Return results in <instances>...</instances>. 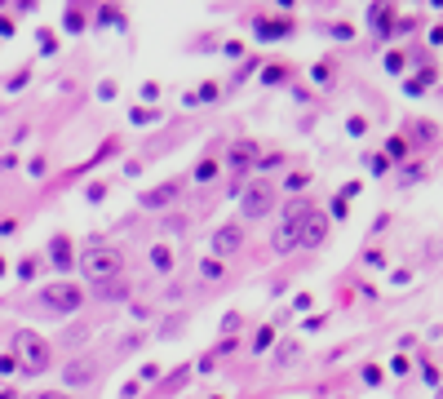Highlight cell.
<instances>
[{
    "mask_svg": "<svg viewBox=\"0 0 443 399\" xmlns=\"http://www.w3.org/2000/svg\"><path fill=\"white\" fill-rule=\"evenodd\" d=\"M80 271L89 284H111L120 280V271H125V258H120L111 244H89V249L80 253Z\"/></svg>",
    "mask_w": 443,
    "mask_h": 399,
    "instance_id": "cell-1",
    "label": "cell"
},
{
    "mask_svg": "<svg viewBox=\"0 0 443 399\" xmlns=\"http://www.w3.org/2000/svg\"><path fill=\"white\" fill-rule=\"evenodd\" d=\"M310 217H315V208H310V204L288 208V213H284V222H279V226H275V235H270V249H275V253H293V249H301Z\"/></svg>",
    "mask_w": 443,
    "mask_h": 399,
    "instance_id": "cell-2",
    "label": "cell"
},
{
    "mask_svg": "<svg viewBox=\"0 0 443 399\" xmlns=\"http://www.w3.org/2000/svg\"><path fill=\"white\" fill-rule=\"evenodd\" d=\"M14 350H18V359H23V368H27V373H45V368L53 364V350H49V341H45V337H36L31 328H18V337H14Z\"/></svg>",
    "mask_w": 443,
    "mask_h": 399,
    "instance_id": "cell-3",
    "label": "cell"
},
{
    "mask_svg": "<svg viewBox=\"0 0 443 399\" xmlns=\"http://www.w3.org/2000/svg\"><path fill=\"white\" fill-rule=\"evenodd\" d=\"M40 302L49 311H58V315H71V311H80L84 289H75V284H49V289H40Z\"/></svg>",
    "mask_w": 443,
    "mask_h": 399,
    "instance_id": "cell-4",
    "label": "cell"
},
{
    "mask_svg": "<svg viewBox=\"0 0 443 399\" xmlns=\"http://www.w3.org/2000/svg\"><path fill=\"white\" fill-rule=\"evenodd\" d=\"M240 208H244V217H266L270 208H275V186L270 182H249V191L240 195Z\"/></svg>",
    "mask_w": 443,
    "mask_h": 399,
    "instance_id": "cell-5",
    "label": "cell"
},
{
    "mask_svg": "<svg viewBox=\"0 0 443 399\" xmlns=\"http://www.w3.org/2000/svg\"><path fill=\"white\" fill-rule=\"evenodd\" d=\"M244 249V226L240 222H226L213 231V240H209V253L213 258H235V253Z\"/></svg>",
    "mask_w": 443,
    "mask_h": 399,
    "instance_id": "cell-6",
    "label": "cell"
},
{
    "mask_svg": "<svg viewBox=\"0 0 443 399\" xmlns=\"http://www.w3.org/2000/svg\"><path fill=\"white\" fill-rule=\"evenodd\" d=\"M177 195H182V182L168 178V182H160V186H151V191L138 195V204H142V208H164V204H173Z\"/></svg>",
    "mask_w": 443,
    "mask_h": 399,
    "instance_id": "cell-7",
    "label": "cell"
},
{
    "mask_svg": "<svg viewBox=\"0 0 443 399\" xmlns=\"http://www.w3.org/2000/svg\"><path fill=\"white\" fill-rule=\"evenodd\" d=\"M93 377H98V359H89V355L71 359V364L62 368V382H67V386H89Z\"/></svg>",
    "mask_w": 443,
    "mask_h": 399,
    "instance_id": "cell-8",
    "label": "cell"
},
{
    "mask_svg": "<svg viewBox=\"0 0 443 399\" xmlns=\"http://www.w3.org/2000/svg\"><path fill=\"white\" fill-rule=\"evenodd\" d=\"M49 258H53L58 271H67V266H71V240H67V235H58V240L49 244Z\"/></svg>",
    "mask_w": 443,
    "mask_h": 399,
    "instance_id": "cell-9",
    "label": "cell"
},
{
    "mask_svg": "<svg viewBox=\"0 0 443 399\" xmlns=\"http://www.w3.org/2000/svg\"><path fill=\"white\" fill-rule=\"evenodd\" d=\"M324 231H328V226H324V213L315 208V217H310V226H306V240H301V249H315V244L324 240Z\"/></svg>",
    "mask_w": 443,
    "mask_h": 399,
    "instance_id": "cell-10",
    "label": "cell"
},
{
    "mask_svg": "<svg viewBox=\"0 0 443 399\" xmlns=\"http://www.w3.org/2000/svg\"><path fill=\"white\" fill-rule=\"evenodd\" d=\"M98 298H102V302H125V298H129V284H125V280L98 284Z\"/></svg>",
    "mask_w": 443,
    "mask_h": 399,
    "instance_id": "cell-11",
    "label": "cell"
},
{
    "mask_svg": "<svg viewBox=\"0 0 443 399\" xmlns=\"http://www.w3.org/2000/svg\"><path fill=\"white\" fill-rule=\"evenodd\" d=\"M253 156H257V142H235V147H231V165L235 169H244Z\"/></svg>",
    "mask_w": 443,
    "mask_h": 399,
    "instance_id": "cell-12",
    "label": "cell"
},
{
    "mask_svg": "<svg viewBox=\"0 0 443 399\" xmlns=\"http://www.w3.org/2000/svg\"><path fill=\"white\" fill-rule=\"evenodd\" d=\"M151 266H155V271H168V266H173V249H168V244H155V249H151Z\"/></svg>",
    "mask_w": 443,
    "mask_h": 399,
    "instance_id": "cell-13",
    "label": "cell"
},
{
    "mask_svg": "<svg viewBox=\"0 0 443 399\" xmlns=\"http://www.w3.org/2000/svg\"><path fill=\"white\" fill-rule=\"evenodd\" d=\"M257 32H262V36H284L288 23H275V18H257Z\"/></svg>",
    "mask_w": 443,
    "mask_h": 399,
    "instance_id": "cell-14",
    "label": "cell"
},
{
    "mask_svg": "<svg viewBox=\"0 0 443 399\" xmlns=\"http://www.w3.org/2000/svg\"><path fill=\"white\" fill-rule=\"evenodd\" d=\"M209 178H218V160H200L195 169V182H209Z\"/></svg>",
    "mask_w": 443,
    "mask_h": 399,
    "instance_id": "cell-15",
    "label": "cell"
},
{
    "mask_svg": "<svg viewBox=\"0 0 443 399\" xmlns=\"http://www.w3.org/2000/svg\"><path fill=\"white\" fill-rule=\"evenodd\" d=\"M240 324H244V319H240V311H231V315L222 319V332H235V328H240Z\"/></svg>",
    "mask_w": 443,
    "mask_h": 399,
    "instance_id": "cell-16",
    "label": "cell"
},
{
    "mask_svg": "<svg viewBox=\"0 0 443 399\" xmlns=\"http://www.w3.org/2000/svg\"><path fill=\"white\" fill-rule=\"evenodd\" d=\"M306 182H310V178H306V173H293V178H288V182H284V186H288V191H301V186H306Z\"/></svg>",
    "mask_w": 443,
    "mask_h": 399,
    "instance_id": "cell-17",
    "label": "cell"
},
{
    "mask_svg": "<svg viewBox=\"0 0 443 399\" xmlns=\"http://www.w3.org/2000/svg\"><path fill=\"white\" fill-rule=\"evenodd\" d=\"M151 120H155V111H142V107L134 111V125H151Z\"/></svg>",
    "mask_w": 443,
    "mask_h": 399,
    "instance_id": "cell-18",
    "label": "cell"
},
{
    "mask_svg": "<svg viewBox=\"0 0 443 399\" xmlns=\"http://www.w3.org/2000/svg\"><path fill=\"white\" fill-rule=\"evenodd\" d=\"M385 151H390V160H399L403 156V138H390V147H385Z\"/></svg>",
    "mask_w": 443,
    "mask_h": 399,
    "instance_id": "cell-19",
    "label": "cell"
},
{
    "mask_svg": "<svg viewBox=\"0 0 443 399\" xmlns=\"http://www.w3.org/2000/svg\"><path fill=\"white\" fill-rule=\"evenodd\" d=\"M36 399H71V395H58V391H40Z\"/></svg>",
    "mask_w": 443,
    "mask_h": 399,
    "instance_id": "cell-20",
    "label": "cell"
}]
</instances>
